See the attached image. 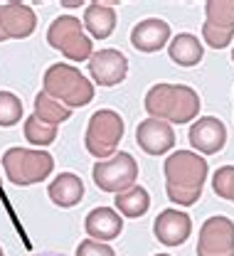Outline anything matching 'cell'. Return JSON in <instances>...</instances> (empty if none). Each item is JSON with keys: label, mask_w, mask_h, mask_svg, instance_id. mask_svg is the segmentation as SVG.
Returning <instances> with one entry per match:
<instances>
[{"label": "cell", "mask_w": 234, "mask_h": 256, "mask_svg": "<svg viewBox=\"0 0 234 256\" xmlns=\"http://www.w3.org/2000/svg\"><path fill=\"white\" fill-rule=\"evenodd\" d=\"M168 42H170V25L166 20H158V18L140 20L131 32V44L138 52H146V54L163 50Z\"/></svg>", "instance_id": "15"}, {"label": "cell", "mask_w": 234, "mask_h": 256, "mask_svg": "<svg viewBox=\"0 0 234 256\" xmlns=\"http://www.w3.org/2000/svg\"><path fill=\"white\" fill-rule=\"evenodd\" d=\"M198 256H234V222L230 217H210L200 226Z\"/></svg>", "instance_id": "8"}, {"label": "cell", "mask_w": 234, "mask_h": 256, "mask_svg": "<svg viewBox=\"0 0 234 256\" xmlns=\"http://www.w3.org/2000/svg\"><path fill=\"white\" fill-rule=\"evenodd\" d=\"M114 202H116V210L124 214V217H143L146 212H148V207H150V197H148V190L146 188H140V185H134V188H128L126 192H118L116 197H114Z\"/></svg>", "instance_id": "19"}, {"label": "cell", "mask_w": 234, "mask_h": 256, "mask_svg": "<svg viewBox=\"0 0 234 256\" xmlns=\"http://www.w3.org/2000/svg\"><path fill=\"white\" fill-rule=\"evenodd\" d=\"M232 62H234V52H232Z\"/></svg>", "instance_id": "31"}, {"label": "cell", "mask_w": 234, "mask_h": 256, "mask_svg": "<svg viewBox=\"0 0 234 256\" xmlns=\"http://www.w3.org/2000/svg\"><path fill=\"white\" fill-rule=\"evenodd\" d=\"M146 111L166 124H190L200 116V96L185 84H156L146 94Z\"/></svg>", "instance_id": "2"}, {"label": "cell", "mask_w": 234, "mask_h": 256, "mask_svg": "<svg viewBox=\"0 0 234 256\" xmlns=\"http://www.w3.org/2000/svg\"><path fill=\"white\" fill-rule=\"evenodd\" d=\"M192 232V220L190 214L180 212V210H163L158 217H156V224H153V234L160 244L166 246H180L188 242Z\"/></svg>", "instance_id": "12"}, {"label": "cell", "mask_w": 234, "mask_h": 256, "mask_svg": "<svg viewBox=\"0 0 234 256\" xmlns=\"http://www.w3.org/2000/svg\"><path fill=\"white\" fill-rule=\"evenodd\" d=\"M22 118V101L12 92H0V126L10 128Z\"/></svg>", "instance_id": "23"}, {"label": "cell", "mask_w": 234, "mask_h": 256, "mask_svg": "<svg viewBox=\"0 0 234 256\" xmlns=\"http://www.w3.org/2000/svg\"><path fill=\"white\" fill-rule=\"evenodd\" d=\"M202 37H204V42H207L212 50H222V47L232 44L234 28H217V25H212V22L204 20V25H202Z\"/></svg>", "instance_id": "24"}, {"label": "cell", "mask_w": 234, "mask_h": 256, "mask_svg": "<svg viewBox=\"0 0 234 256\" xmlns=\"http://www.w3.org/2000/svg\"><path fill=\"white\" fill-rule=\"evenodd\" d=\"M84 229H86V234H89L92 242L106 244V242L121 236V232H124V217L116 210H111V207H96V210H92L86 214Z\"/></svg>", "instance_id": "14"}, {"label": "cell", "mask_w": 234, "mask_h": 256, "mask_svg": "<svg viewBox=\"0 0 234 256\" xmlns=\"http://www.w3.org/2000/svg\"><path fill=\"white\" fill-rule=\"evenodd\" d=\"M204 15L217 28H234V0H207Z\"/></svg>", "instance_id": "21"}, {"label": "cell", "mask_w": 234, "mask_h": 256, "mask_svg": "<svg viewBox=\"0 0 234 256\" xmlns=\"http://www.w3.org/2000/svg\"><path fill=\"white\" fill-rule=\"evenodd\" d=\"M0 256H5V254H2V246H0Z\"/></svg>", "instance_id": "30"}, {"label": "cell", "mask_w": 234, "mask_h": 256, "mask_svg": "<svg viewBox=\"0 0 234 256\" xmlns=\"http://www.w3.org/2000/svg\"><path fill=\"white\" fill-rule=\"evenodd\" d=\"M136 143L148 156H163L175 146V133L170 124L158 118H146L136 128Z\"/></svg>", "instance_id": "11"}, {"label": "cell", "mask_w": 234, "mask_h": 256, "mask_svg": "<svg viewBox=\"0 0 234 256\" xmlns=\"http://www.w3.org/2000/svg\"><path fill=\"white\" fill-rule=\"evenodd\" d=\"M37 256H57V254H37Z\"/></svg>", "instance_id": "28"}, {"label": "cell", "mask_w": 234, "mask_h": 256, "mask_svg": "<svg viewBox=\"0 0 234 256\" xmlns=\"http://www.w3.org/2000/svg\"><path fill=\"white\" fill-rule=\"evenodd\" d=\"M0 42H5V34H2V30H0Z\"/></svg>", "instance_id": "27"}, {"label": "cell", "mask_w": 234, "mask_h": 256, "mask_svg": "<svg viewBox=\"0 0 234 256\" xmlns=\"http://www.w3.org/2000/svg\"><path fill=\"white\" fill-rule=\"evenodd\" d=\"M34 118H40L47 126H60L67 118H72V108L62 106L54 98H50L44 92H40V94L34 96Z\"/></svg>", "instance_id": "20"}, {"label": "cell", "mask_w": 234, "mask_h": 256, "mask_svg": "<svg viewBox=\"0 0 234 256\" xmlns=\"http://www.w3.org/2000/svg\"><path fill=\"white\" fill-rule=\"evenodd\" d=\"M124 118L111 111V108H99L86 126V150L99 160H108L111 156H116V148L124 138Z\"/></svg>", "instance_id": "5"}, {"label": "cell", "mask_w": 234, "mask_h": 256, "mask_svg": "<svg viewBox=\"0 0 234 256\" xmlns=\"http://www.w3.org/2000/svg\"><path fill=\"white\" fill-rule=\"evenodd\" d=\"M89 74L99 86H116L128 74V60L118 50H99L89 57Z\"/></svg>", "instance_id": "9"}, {"label": "cell", "mask_w": 234, "mask_h": 256, "mask_svg": "<svg viewBox=\"0 0 234 256\" xmlns=\"http://www.w3.org/2000/svg\"><path fill=\"white\" fill-rule=\"evenodd\" d=\"M156 256H170V254H156Z\"/></svg>", "instance_id": "29"}, {"label": "cell", "mask_w": 234, "mask_h": 256, "mask_svg": "<svg viewBox=\"0 0 234 256\" xmlns=\"http://www.w3.org/2000/svg\"><path fill=\"white\" fill-rule=\"evenodd\" d=\"M76 256H116V252H114L108 244H101V242L84 239V242L76 246Z\"/></svg>", "instance_id": "26"}, {"label": "cell", "mask_w": 234, "mask_h": 256, "mask_svg": "<svg viewBox=\"0 0 234 256\" xmlns=\"http://www.w3.org/2000/svg\"><path fill=\"white\" fill-rule=\"evenodd\" d=\"M25 138L32 143V146H50L57 140V126H47L42 124L40 118L30 116L25 121Z\"/></svg>", "instance_id": "22"}, {"label": "cell", "mask_w": 234, "mask_h": 256, "mask_svg": "<svg viewBox=\"0 0 234 256\" xmlns=\"http://www.w3.org/2000/svg\"><path fill=\"white\" fill-rule=\"evenodd\" d=\"M84 28L94 40H106L116 30V12L111 2H92L84 10Z\"/></svg>", "instance_id": "17"}, {"label": "cell", "mask_w": 234, "mask_h": 256, "mask_svg": "<svg viewBox=\"0 0 234 256\" xmlns=\"http://www.w3.org/2000/svg\"><path fill=\"white\" fill-rule=\"evenodd\" d=\"M212 190L224 200L234 202V165H222L217 168L214 178H212Z\"/></svg>", "instance_id": "25"}, {"label": "cell", "mask_w": 234, "mask_h": 256, "mask_svg": "<svg viewBox=\"0 0 234 256\" xmlns=\"http://www.w3.org/2000/svg\"><path fill=\"white\" fill-rule=\"evenodd\" d=\"M37 28V18L30 5L22 2H5L0 5V30L5 40H25Z\"/></svg>", "instance_id": "10"}, {"label": "cell", "mask_w": 234, "mask_h": 256, "mask_svg": "<svg viewBox=\"0 0 234 256\" xmlns=\"http://www.w3.org/2000/svg\"><path fill=\"white\" fill-rule=\"evenodd\" d=\"M47 194H50V200H52L57 207H74V204H79L82 197H84V182H82V178L74 175V172H62V175H57V178L50 182Z\"/></svg>", "instance_id": "16"}, {"label": "cell", "mask_w": 234, "mask_h": 256, "mask_svg": "<svg viewBox=\"0 0 234 256\" xmlns=\"http://www.w3.org/2000/svg\"><path fill=\"white\" fill-rule=\"evenodd\" d=\"M168 54H170L172 62L180 64V66H195V64L202 62L204 50H202V42L195 37V34H190V32H180L178 37L170 40V44H168Z\"/></svg>", "instance_id": "18"}, {"label": "cell", "mask_w": 234, "mask_h": 256, "mask_svg": "<svg viewBox=\"0 0 234 256\" xmlns=\"http://www.w3.org/2000/svg\"><path fill=\"white\" fill-rule=\"evenodd\" d=\"M47 42L74 62L89 60L94 50V40L82 30V20L74 15H60L47 30Z\"/></svg>", "instance_id": "6"}, {"label": "cell", "mask_w": 234, "mask_h": 256, "mask_svg": "<svg viewBox=\"0 0 234 256\" xmlns=\"http://www.w3.org/2000/svg\"><path fill=\"white\" fill-rule=\"evenodd\" d=\"M44 94L54 101H60L67 108H76V106H86L94 98V84L72 64H52L44 72Z\"/></svg>", "instance_id": "3"}, {"label": "cell", "mask_w": 234, "mask_h": 256, "mask_svg": "<svg viewBox=\"0 0 234 256\" xmlns=\"http://www.w3.org/2000/svg\"><path fill=\"white\" fill-rule=\"evenodd\" d=\"M5 175L12 185L28 188L34 182H42L44 178L52 175L54 158L44 150H30V148H10L2 156Z\"/></svg>", "instance_id": "4"}, {"label": "cell", "mask_w": 234, "mask_h": 256, "mask_svg": "<svg viewBox=\"0 0 234 256\" xmlns=\"http://www.w3.org/2000/svg\"><path fill=\"white\" fill-rule=\"evenodd\" d=\"M207 160L192 150H178L166 158V192L180 207H190L202 197L207 180Z\"/></svg>", "instance_id": "1"}, {"label": "cell", "mask_w": 234, "mask_h": 256, "mask_svg": "<svg viewBox=\"0 0 234 256\" xmlns=\"http://www.w3.org/2000/svg\"><path fill=\"white\" fill-rule=\"evenodd\" d=\"M94 175V182L96 188L104 192H126L128 188L136 185V178H138V165H136L134 156L128 153H116L108 160H99L92 170Z\"/></svg>", "instance_id": "7"}, {"label": "cell", "mask_w": 234, "mask_h": 256, "mask_svg": "<svg viewBox=\"0 0 234 256\" xmlns=\"http://www.w3.org/2000/svg\"><path fill=\"white\" fill-rule=\"evenodd\" d=\"M190 143H192L195 150H200L202 156H214L227 143V128L214 116L198 118L190 128Z\"/></svg>", "instance_id": "13"}]
</instances>
